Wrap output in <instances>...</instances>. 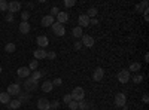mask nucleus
I'll use <instances>...</instances> for the list:
<instances>
[{"label":"nucleus","instance_id":"ddd939ff","mask_svg":"<svg viewBox=\"0 0 149 110\" xmlns=\"http://www.w3.org/2000/svg\"><path fill=\"white\" fill-rule=\"evenodd\" d=\"M69 21V14L67 12H58V15H57V22L58 24H64Z\"/></svg>","mask_w":149,"mask_h":110},{"label":"nucleus","instance_id":"a211bd4d","mask_svg":"<svg viewBox=\"0 0 149 110\" xmlns=\"http://www.w3.org/2000/svg\"><path fill=\"white\" fill-rule=\"evenodd\" d=\"M19 33H22V34H29V33H30V24L22 21V22L19 24Z\"/></svg>","mask_w":149,"mask_h":110},{"label":"nucleus","instance_id":"2f4dec72","mask_svg":"<svg viewBox=\"0 0 149 110\" xmlns=\"http://www.w3.org/2000/svg\"><path fill=\"white\" fill-rule=\"evenodd\" d=\"M76 5V2L74 0H64V6L66 8H72V6H74Z\"/></svg>","mask_w":149,"mask_h":110},{"label":"nucleus","instance_id":"473e14b6","mask_svg":"<svg viewBox=\"0 0 149 110\" xmlns=\"http://www.w3.org/2000/svg\"><path fill=\"white\" fill-rule=\"evenodd\" d=\"M58 12H60V9H58L57 6H54V8L51 9V14H49V15H51V17L54 18V17H57V15H58Z\"/></svg>","mask_w":149,"mask_h":110},{"label":"nucleus","instance_id":"0eeeda50","mask_svg":"<svg viewBox=\"0 0 149 110\" xmlns=\"http://www.w3.org/2000/svg\"><path fill=\"white\" fill-rule=\"evenodd\" d=\"M8 10L10 12V14L19 12V10H21V3L17 2V0H14V2H9V3H8Z\"/></svg>","mask_w":149,"mask_h":110},{"label":"nucleus","instance_id":"72a5a7b5","mask_svg":"<svg viewBox=\"0 0 149 110\" xmlns=\"http://www.w3.org/2000/svg\"><path fill=\"white\" fill-rule=\"evenodd\" d=\"M49 104H51V109L57 110V107L60 106V101H58V100H54V101H49Z\"/></svg>","mask_w":149,"mask_h":110},{"label":"nucleus","instance_id":"9b49d317","mask_svg":"<svg viewBox=\"0 0 149 110\" xmlns=\"http://www.w3.org/2000/svg\"><path fill=\"white\" fill-rule=\"evenodd\" d=\"M37 109L39 110H49L51 109V104H49V101L46 98H39V101H37Z\"/></svg>","mask_w":149,"mask_h":110},{"label":"nucleus","instance_id":"c9c22d12","mask_svg":"<svg viewBox=\"0 0 149 110\" xmlns=\"http://www.w3.org/2000/svg\"><path fill=\"white\" fill-rule=\"evenodd\" d=\"M57 57V54L54 52V51H51V52H46V58H49V59H54Z\"/></svg>","mask_w":149,"mask_h":110},{"label":"nucleus","instance_id":"393cba45","mask_svg":"<svg viewBox=\"0 0 149 110\" xmlns=\"http://www.w3.org/2000/svg\"><path fill=\"white\" fill-rule=\"evenodd\" d=\"M95 15H97V9H95V8H90V9H88V14H86V17L91 19V18H95Z\"/></svg>","mask_w":149,"mask_h":110},{"label":"nucleus","instance_id":"a19ab883","mask_svg":"<svg viewBox=\"0 0 149 110\" xmlns=\"http://www.w3.org/2000/svg\"><path fill=\"white\" fill-rule=\"evenodd\" d=\"M149 101V97H148V94H145L143 95V103H148Z\"/></svg>","mask_w":149,"mask_h":110},{"label":"nucleus","instance_id":"f03ea898","mask_svg":"<svg viewBox=\"0 0 149 110\" xmlns=\"http://www.w3.org/2000/svg\"><path fill=\"white\" fill-rule=\"evenodd\" d=\"M130 71L127 70V68H124V70H121L119 73H118V80L121 82V83H128V80H130Z\"/></svg>","mask_w":149,"mask_h":110},{"label":"nucleus","instance_id":"79ce46f5","mask_svg":"<svg viewBox=\"0 0 149 110\" xmlns=\"http://www.w3.org/2000/svg\"><path fill=\"white\" fill-rule=\"evenodd\" d=\"M0 73H2V66H0Z\"/></svg>","mask_w":149,"mask_h":110},{"label":"nucleus","instance_id":"5701e85b","mask_svg":"<svg viewBox=\"0 0 149 110\" xmlns=\"http://www.w3.org/2000/svg\"><path fill=\"white\" fill-rule=\"evenodd\" d=\"M140 68H142L140 63H133V64L128 67V71H140Z\"/></svg>","mask_w":149,"mask_h":110},{"label":"nucleus","instance_id":"39448f33","mask_svg":"<svg viewBox=\"0 0 149 110\" xmlns=\"http://www.w3.org/2000/svg\"><path fill=\"white\" fill-rule=\"evenodd\" d=\"M9 95H19L21 92V86L18 83H10L9 86H8V91H6Z\"/></svg>","mask_w":149,"mask_h":110},{"label":"nucleus","instance_id":"bb28decb","mask_svg":"<svg viewBox=\"0 0 149 110\" xmlns=\"http://www.w3.org/2000/svg\"><path fill=\"white\" fill-rule=\"evenodd\" d=\"M15 49H17L15 43H8V45L5 46V51H6V52H14Z\"/></svg>","mask_w":149,"mask_h":110},{"label":"nucleus","instance_id":"c85d7f7f","mask_svg":"<svg viewBox=\"0 0 149 110\" xmlns=\"http://www.w3.org/2000/svg\"><path fill=\"white\" fill-rule=\"evenodd\" d=\"M142 80H143V76H142V75H139V73L133 76V82H134V83H140Z\"/></svg>","mask_w":149,"mask_h":110},{"label":"nucleus","instance_id":"cd10ccee","mask_svg":"<svg viewBox=\"0 0 149 110\" xmlns=\"http://www.w3.org/2000/svg\"><path fill=\"white\" fill-rule=\"evenodd\" d=\"M0 10H2V12L8 10V2H6V0H0Z\"/></svg>","mask_w":149,"mask_h":110},{"label":"nucleus","instance_id":"dca6fc26","mask_svg":"<svg viewBox=\"0 0 149 110\" xmlns=\"http://www.w3.org/2000/svg\"><path fill=\"white\" fill-rule=\"evenodd\" d=\"M52 88H54L52 80H45V82L42 83V91H43V92H51Z\"/></svg>","mask_w":149,"mask_h":110},{"label":"nucleus","instance_id":"2eb2a0df","mask_svg":"<svg viewBox=\"0 0 149 110\" xmlns=\"http://www.w3.org/2000/svg\"><path fill=\"white\" fill-rule=\"evenodd\" d=\"M54 22H55V21H54V18H52L51 15H45V17L42 18V26H43V27H51Z\"/></svg>","mask_w":149,"mask_h":110},{"label":"nucleus","instance_id":"f3484780","mask_svg":"<svg viewBox=\"0 0 149 110\" xmlns=\"http://www.w3.org/2000/svg\"><path fill=\"white\" fill-rule=\"evenodd\" d=\"M33 55H34V59H43V58H46V51L45 49H36L33 52Z\"/></svg>","mask_w":149,"mask_h":110},{"label":"nucleus","instance_id":"f257e3e1","mask_svg":"<svg viewBox=\"0 0 149 110\" xmlns=\"http://www.w3.org/2000/svg\"><path fill=\"white\" fill-rule=\"evenodd\" d=\"M70 95H72V100H73V101H78V103H79V101H82V100L85 98V91H84L81 86H76V88L72 91Z\"/></svg>","mask_w":149,"mask_h":110},{"label":"nucleus","instance_id":"6e6552de","mask_svg":"<svg viewBox=\"0 0 149 110\" xmlns=\"http://www.w3.org/2000/svg\"><path fill=\"white\" fill-rule=\"evenodd\" d=\"M36 43H37V46H39L40 49H45V48L49 45V39L46 37V36H37Z\"/></svg>","mask_w":149,"mask_h":110},{"label":"nucleus","instance_id":"b1692460","mask_svg":"<svg viewBox=\"0 0 149 110\" xmlns=\"http://www.w3.org/2000/svg\"><path fill=\"white\" fill-rule=\"evenodd\" d=\"M78 109H79V110H88V109H90V104L86 103L85 100H82V101L78 103Z\"/></svg>","mask_w":149,"mask_h":110},{"label":"nucleus","instance_id":"f8f14e48","mask_svg":"<svg viewBox=\"0 0 149 110\" xmlns=\"http://www.w3.org/2000/svg\"><path fill=\"white\" fill-rule=\"evenodd\" d=\"M17 75H18V77H30V75H31V71H30V68L29 67H19L18 68V71H17Z\"/></svg>","mask_w":149,"mask_h":110},{"label":"nucleus","instance_id":"58836bf2","mask_svg":"<svg viewBox=\"0 0 149 110\" xmlns=\"http://www.w3.org/2000/svg\"><path fill=\"white\" fill-rule=\"evenodd\" d=\"M81 48H82V43H81V42H76V43H74V49H81Z\"/></svg>","mask_w":149,"mask_h":110},{"label":"nucleus","instance_id":"20e7f679","mask_svg":"<svg viewBox=\"0 0 149 110\" xmlns=\"http://www.w3.org/2000/svg\"><path fill=\"white\" fill-rule=\"evenodd\" d=\"M125 103H127V97H125V94L118 92V94L115 95V104H116L118 107H124V106H125Z\"/></svg>","mask_w":149,"mask_h":110},{"label":"nucleus","instance_id":"aec40b11","mask_svg":"<svg viewBox=\"0 0 149 110\" xmlns=\"http://www.w3.org/2000/svg\"><path fill=\"white\" fill-rule=\"evenodd\" d=\"M72 34H73V37H76V39H81V36H84V33H82V27H74L73 30H72Z\"/></svg>","mask_w":149,"mask_h":110},{"label":"nucleus","instance_id":"423d86ee","mask_svg":"<svg viewBox=\"0 0 149 110\" xmlns=\"http://www.w3.org/2000/svg\"><path fill=\"white\" fill-rule=\"evenodd\" d=\"M103 77H104V70H103L102 67H97V68L93 71V80L100 82Z\"/></svg>","mask_w":149,"mask_h":110},{"label":"nucleus","instance_id":"4468645a","mask_svg":"<svg viewBox=\"0 0 149 110\" xmlns=\"http://www.w3.org/2000/svg\"><path fill=\"white\" fill-rule=\"evenodd\" d=\"M78 21H79V27H88V26H90V18L86 17V14L79 15Z\"/></svg>","mask_w":149,"mask_h":110},{"label":"nucleus","instance_id":"9d476101","mask_svg":"<svg viewBox=\"0 0 149 110\" xmlns=\"http://www.w3.org/2000/svg\"><path fill=\"white\" fill-rule=\"evenodd\" d=\"M24 86H26L27 91H34V89H37V82L33 80L31 77H27L26 83H24Z\"/></svg>","mask_w":149,"mask_h":110},{"label":"nucleus","instance_id":"37998d69","mask_svg":"<svg viewBox=\"0 0 149 110\" xmlns=\"http://www.w3.org/2000/svg\"><path fill=\"white\" fill-rule=\"evenodd\" d=\"M49 110H54V109H49Z\"/></svg>","mask_w":149,"mask_h":110},{"label":"nucleus","instance_id":"e433bc0d","mask_svg":"<svg viewBox=\"0 0 149 110\" xmlns=\"http://www.w3.org/2000/svg\"><path fill=\"white\" fill-rule=\"evenodd\" d=\"M63 101H64L66 104H69V103L72 101V95H70V94H66V95H64V98H63Z\"/></svg>","mask_w":149,"mask_h":110},{"label":"nucleus","instance_id":"7ed1b4c3","mask_svg":"<svg viewBox=\"0 0 149 110\" xmlns=\"http://www.w3.org/2000/svg\"><path fill=\"white\" fill-rule=\"evenodd\" d=\"M51 28H52V31H54L57 36H64V34H66V28H64V26H63V24L54 22L52 26H51Z\"/></svg>","mask_w":149,"mask_h":110},{"label":"nucleus","instance_id":"7c9ffc66","mask_svg":"<svg viewBox=\"0 0 149 110\" xmlns=\"http://www.w3.org/2000/svg\"><path fill=\"white\" fill-rule=\"evenodd\" d=\"M67 106H69V109H70V110H78V101H73V100H72Z\"/></svg>","mask_w":149,"mask_h":110},{"label":"nucleus","instance_id":"f704fd0d","mask_svg":"<svg viewBox=\"0 0 149 110\" xmlns=\"http://www.w3.org/2000/svg\"><path fill=\"white\" fill-rule=\"evenodd\" d=\"M21 18H22L24 22H27V19L30 18V14H29V12H22V14H21Z\"/></svg>","mask_w":149,"mask_h":110},{"label":"nucleus","instance_id":"6ab92c4d","mask_svg":"<svg viewBox=\"0 0 149 110\" xmlns=\"http://www.w3.org/2000/svg\"><path fill=\"white\" fill-rule=\"evenodd\" d=\"M10 101V95L8 92H0V103L2 104H9Z\"/></svg>","mask_w":149,"mask_h":110},{"label":"nucleus","instance_id":"412c9836","mask_svg":"<svg viewBox=\"0 0 149 110\" xmlns=\"http://www.w3.org/2000/svg\"><path fill=\"white\" fill-rule=\"evenodd\" d=\"M21 104H22V103H21L18 98H17V100H10V101H9V109H12V110H17L18 107H21Z\"/></svg>","mask_w":149,"mask_h":110},{"label":"nucleus","instance_id":"ea45409f","mask_svg":"<svg viewBox=\"0 0 149 110\" xmlns=\"http://www.w3.org/2000/svg\"><path fill=\"white\" fill-rule=\"evenodd\" d=\"M6 19H8L9 22H12V21H14V15H12V14H10V15H8V17H6Z\"/></svg>","mask_w":149,"mask_h":110},{"label":"nucleus","instance_id":"4c0bfd02","mask_svg":"<svg viewBox=\"0 0 149 110\" xmlns=\"http://www.w3.org/2000/svg\"><path fill=\"white\" fill-rule=\"evenodd\" d=\"M91 24H93V26H95V24H98L97 18H91V19H90V26H91Z\"/></svg>","mask_w":149,"mask_h":110},{"label":"nucleus","instance_id":"a878e982","mask_svg":"<svg viewBox=\"0 0 149 110\" xmlns=\"http://www.w3.org/2000/svg\"><path fill=\"white\" fill-rule=\"evenodd\" d=\"M37 66H39V63H37V59H31V61H30V64H29L30 71H34V70L37 68Z\"/></svg>","mask_w":149,"mask_h":110},{"label":"nucleus","instance_id":"1a4fd4ad","mask_svg":"<svg viewBox=\"0 0 149 110\" xmlns=\"http://www.w3.org/2000/svg\"><path fill=\"white\" fill-rule=\"evenodd\" d=\"M94 37H93V36H88V34H86V36H82V46H86V48H93L94 46Z\"/></svg>","mask_w":149,"mask_h":110},{"label":"nucleus","instance_id":"c756f323","mask_svg":"<svg viewBox=\"0 0 149 110\" xmlns=\"http://www.w3.org/2000/svg\"><path fill=\"white\" fill-rule=\"evenodd\" d=\"M52 85H54V86H61V85H63V79H61V77H55L52 80Z\"/></svg>","mask_w":149,"mask_h":110},{"label":"nucleus","instance_id":"4be33fe9","mask_svg":"<svg viewBox=\"0 0 149 110\" xmlns=\"http://www.w3.org/2000/svg\"><path fill=\"white\" fill-rule=\"evenodd\" d=\"M42 76H43L42 71H33L31 75H30V77H31L33 80H36V82H39V80L42 79Z\"/></svg>","mask_w":149,"mask_h":110}]
</instances>
